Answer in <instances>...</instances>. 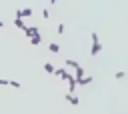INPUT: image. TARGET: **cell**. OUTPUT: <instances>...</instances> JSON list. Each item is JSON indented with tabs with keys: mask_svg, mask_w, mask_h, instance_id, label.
<instances>
[{
	"mask_svg": "<svg viewBox=\"0 0 128 114\" xmlns=\"http://www.w3.org/2000/svg\"><path fill=\"white\" fill-rule=\"evenodd\" d=\"M54 76H58V78H62V80H70L72 78V72L68 70V68H56V72H54Z\"/></svg>",
	"mask_w": 128,
	"mask_h": 114,
	"instance_id": "6da1fadb",
	"label": "cell"
},
{
	"mask_svg": "<svg viewBox=\"0 0 128 114\" xmlns=\"http://www.w3.org/2000/svg\"><path fill=\"white\" fill-rule=\"evenodd\" d=\"M24 34H26L28 38H34V36H38V34H40V28H38V26H26Z\"/></svg>",
	"mask_w": 128,
	"mask_h": 114,
	"instance_id": "7a4b0ae2",
	"label": "cell"
},
{
	"mask_svg": "<svg viewBox=\"0 0 128 114\" xmlns=\"http://www.w3.org/2000/svg\"><path fill=\"white\" fill-rule=\"evenodd\" d=\"M28 16H32V8H22V10H16V18H28Z\"/></svg>",
	"mask_w": 128,
	"mask_h": 114,
	"instance_id": "3957f363",
	"label": "cell"
},
{
	"mask_svg": "<svg viewBox=\"0 0 128 114\" xmlns=\"http://www.w3.org/2000/svg\"><path fill=\"white\" fill-rule=\"evenodd\" d=\"M72 76H74V80L78 82L80 78H84V76H86V72H84V68H82V66H78V68H76V70L72 72Z\"/></svg>",
	"mask_w": 128,
	"mask_h": 114,
	"instance_id": "277c9868",
	"label": "cell"
},
{
	"mask_svg": "<svg viewBox=\"0 0 128 114\" xmlns=\"http://www.w3.org/2000/svg\"><path fill=\"white\" fill-rule=\"evenodd\" d=\"M100 50H102V44H100V42H92V46H90V56H96Z\"/></svg>",
	"mask_w": 128,
	"mask_h": 114,
	"instance_id": "5b68a950",
	"label": "cell"
},
{
	"mask_svg": "<svg viewBox=\"0 0 128 114\" xmlns=\"http://www.w3.org/2000/svg\"><path fill=\"white\" fill-rule=\"evenodd\" d=\"M64 64H66V68H70V70H76V68L80 66L74 58H66V60H64Z\"/></svg>",
	"mask_w": 128,
	"mask_h": 114,
	"instance_id": "8992f818",
	"label": "cell"
},
{
	"mask_svg": "<svg viewBox=\"0 0 128 114\" xmlns=\"http://www.w3.org/2000/svg\"><path fill=\"white\" fill-rule=\"evenodd\" d=\"M64 98H66L72 106H78V104H80V98H78V96H74V94H64Z\"/></svg>",
	"mask_w": 128,
	"mask_h": 114,
	"instance_id": "52a82bcc",
	"label": "cell"
},
{
	"mask_svg": "<svg viewBox=\"0 0 128 114\" xmlns=\"http://www.w3.org/2000/svg\"><path fill=\"white\" fill-rule=\"evenodd\" d=\"M14 26H16V28H20V30H26V24H24V20H22V18H14Z\"/></svg>",
	"mask_w": 128,
	"mask_h": 114,
	"instance_id": "ba28073f",
	"label": "cell"
},
{
	"mask_svg": "<svg viewBox=\"0 0 128 114\" xmlns=\"http://www.w3.org/2000/svg\"><path fill=\"white\" fill-rule=\"evenodd\" d=\"M48 50H50L52 54H58V52H60V46H58L56 42H50V44H48Z\"/></svg>",
	"mask_w": 128,
	"mask_h": 114,
	"instance_id": "9c48e42d",
	"label": "cell"
},
{
	"mask_svg": "<svg viewBox=\"0 0 128 114\" xmlns=\"http://www.w3.org/2000/svg\"><path fill=\"white\" fill-rule=\"evenodd\" d=\"M90 82H92V76H84V78H80L76 84H80V86H88Z\"/></svg>",
	"mask_w": 128,
	"mask_h": 114,
	"instance_id": "30bf717a",
	"label": "cell"
},
{
	"mask_svg": "<svg viewBox=\"0 0 128 114\" xmlns=\"http://www.w3.org/2000/svg\"><path fill=\"white\" fill-rule=\"evenodd\" d=\"M44 70H46L48 74H54V72H56V68H54L50 62H44Z\"/></svg>",
	"mask_w": 128,
	"mask_h": 114,
	"instance_id": "8fae6325",
	"label": "cell"
},
{
	"mask_svg": "<svg viewBox=\"0 0 128 114\" xmlns=\"http://www.w3.org/2000/svg\"><path fill=\"white\" fill-rule=\"evenodd\" d=\"M40 42H42V40H40V34H38V36H34V38H30V44H32V46H38Z\"/></svg>",
	"mask_w": 128,
	"mask_h": 114,
	"instance_id": "7c38bea8",
	"label": "cell"
},
{
	"mask_svg": "<svg viewBox=\"0 0 128 114\" xmlns=\"http://www.w3.org/2000/svg\"><path fill=\"white\" fill-rule=\"evenodd\" d=\"M114 76H116V80H122V78L126 76V72H124V70H118V72H116Z\"/></svg>",
	"mask_w": 128,
	"mask_h": 114,
	"instance_id": "4fadbf2b",
	"label": "cell"
},
{
	"mask_svg": "<svg viewBox=\"0 0 128 114\" xmlns=\"http://www.w3.org/2000/svg\"><path fill=\"white\" fill-rule=\"evenodd\" d=\"M90 36H92V42H100V36H98V32H92Z\"/></svg>",
	"mask_w": 128,
	"mask_h": 114,
	"instance_id": "5bb4252c",
	"label": "cell"
},
{
	"mask_svg": "<svg viewBox=\"0 0 128 114\" xmlns=\"http://www.w3.org/2000/svg\"><path fill=\"white\" fill-rule=\"evenodd\" d=\"M8 86H12V88H20V82H16V80H10V82H8Z\"/></svg>",
	"mask_w": 128,
	"mask_h": 114,
	"instance_id": "9a60e30c",
	"label": "cell"
},
{
	"mask_svg": "<svg viewBox=\"0 0 128 114\" xmlns=\"http://www.w3.org/2000/svg\"><path fill=\"white\" fill-rule=\"evenodd\" d=\"M56 32H58V34H64V24H58V26H56Z\"/></svg>",
	"mask_w": 128,
	"mask_h": 114,
	"instance_id": "2e32d148",
	"label": "cell"
},
{
	"mask_svg": "<svg viewBox=\"0 0 128 114\" xmlns=\"http://www.w3.org/2000/svg\"><path fill=\"white\" fill-rule=\"evenodd\" d=\"M42 18H46V20H48V18H50V12H48V10H42Z\"/></svg>",
	"mask_w": 128,
	"mask_h": 114,
	"instance_id": "e0dca14e",
	"label": "cell"
},
{
	"mask_svg": "<svg viewBox=\"0 0 128 114\" xmlns=\"http://www.w3.org/2000/svg\"><path fill=\"white\" fill-rule=\"evenodd\" d=\"M8 82H10V80H6V78H0V86H8Z\"/></svg>",
	"mask_w": 128,
	"mask_h": 114,
	"instance_id": "ac0fdd59",
	"label": "cell"
},
{
	"mask_svg": "<svg viewBox=\"0 0 128 114\" xmlns=\"http://www.w3.org/2000/svg\"><path fill=\"white\" fill-rule=\"evenodd\" d=\"M0 28H4V20H0Z\"/></svg>",
	"mask_w": 128,
	"mask_h": 114,
	"instance_id": "d6986e66",
	"label": "cell"
}]
</instances>
